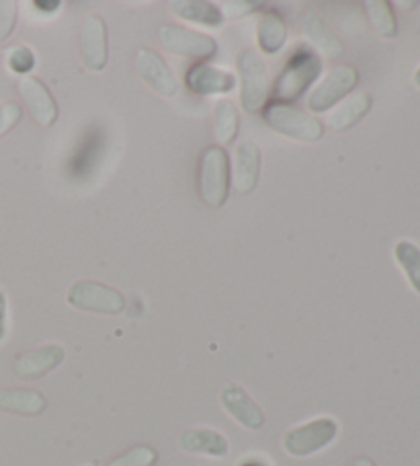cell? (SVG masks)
Segmentation results:
<instances>
[{
  "label": "cell",
  "mask_w": 420,
  "mask_h": 466,
  "mask_svg": "<svg viewBox=\"0 0 420 466\" xmlns=\"http://www.w3.org/2000/svg\"><path fill=\"white\" fill-rule=\"evenodd\" d=\"M230 158L222 147H209L199 160V194L209 208H222L230 196Z\"/></svg>",
  "instance_id": "6da1fadb"
},
{
  "label": "cell",
  "mask_w": 420,
  "mask_h": 466,
  "mask_svg": "<svg viewBox=\"0 0 420 466\" xmlns=\"http://www.w3.org/2000/svg\"><path fill=\"white\" fill-rule=\"evenodd\" d=\"M322 60L308 47H300L289 58L285 68L275 83V97L279 101H295L305 93V88L314 85V80L320 76Z\"/></svg>",
  "instance_id": "7a4b0ae2"
},
{
  "label": "cell",
  "mask_w": 420,
  "mask_h": 466,
  "mask_svg": "<svg viewBox=\"0 0 420 466\" xmlns=\"http://www.w3.org/2000/svg\"><path fill=\"white\" fill-rule=\"evenodd\" d=\"M263 119L273 132L300 142H318L325 136V124L318 117L294 109L285 103H271L263 111Z\"/></svg>",
  "instance_id": "3957f363"
},
{
  "label": "cell",
  "mask_w": 420,
  "mask_h": 466,
  "mask_svg": "<svg viewBox=\"0 0 420 466\" xmlns=\"http://www.w3.org/2000/svg\"><path fill=\"white\" fill-rule=\"evenodd\" d=\"M240 75V103L248 114L263 109L266 95H269V72L261 56L255 50H245L236 60Z\"/></svg>",
  "instance_id": "277c9868"
},
{
  "label": "cell",
  "mask_w": 420,
  "mask_h": 466,
  "mask_svg": "<svg viewBox=\"0 0 420 466\" xmlns=\"http://www.w3.org/2000/svg\"><path fill=\"white\" fill-rule=\"evenodd\" d=\"M338 436V423L333 417H318L289 430L284 436V450L289 456L305 458L328 448Z\"/></svg>",
  "instance_id": "5b68a950"
},
{
  "label": "cell",
  "mask_w": 420,
  "mask_h": 466,
  "mask_svg": "<svg viewBox=\"0 0 420 466\" xmlns=\"http://www.w3.org/2000/svg\"><path fill=\"white\" fill-rule=\"evenodd\" d=\"M68 304L78 310L96 312V315H119L125 309V296L111 286L91 279L72 284L68 290Z\"/></svg>",
  "instance_id": "8992f818"
},
{
  "label": "cell",
  "mask_w": 420,
  "mask_h": 466,
  "mask_svg": "<svg viewBox=\"0 0 420 466\" xmlns=\"http://www.w3.org/2000/svg\"><path fill=\"white\" fill-rule=\"evenodd\" d=\"M158 37L166 52L185 56V58L205 60L214 58L217 52V44L214 37L193 29H185L181 25H163L158 31Z\"/></svg>",
  "instance_id": "52a82bcc"
},
{
  "label": "cell",
  "mask_w": 420,
  "mask_h": 466,
  "mask_svg": "<svg viewBox=\"0 0 420 466\" xmlns=\"http://www.w3.org/2000/svg\"><path fill=\"white\" fill-rule=\"evenodd\" d=\"M359 75L357 70L351 66H336L328 72L325 80L314 88L310 99H308V107L316 114H322V111L333 109L338 101H341L345 95H349L355 85H357Z\"/></svg>",
  "instance_id": "ba28073f"
},
{
  "label": "cell",
  "mask_w": 420,
  "mask_h": 466,
  "mask_svg": "<svg viewBox=\"0 0 420 466\" xmlns=\"http://www.w3.org/2000/svg\"><path fill=\"white\" fill-rule=\"evenodd\" d=\"M135 70L140 78L152 91L163 95V97H175L179 93V80L168 68V64L152 50H137L135 54Z\"/></svg>",
  "instance_id": "9c48e42d"
},
{
  "label": "cell",
  "mask_w": 420,
  "mask_h": 466,
  "mask_svg": "<svg viewBox=\"0 0 420 466\" xmlns=\"http://www.w3.org/2000/svg\"><path fill=\"white\" fill-rule=\"evenodd\" d=\"M80 58L88 70H103L109 60L107 27L99 15H91L80 29Z\"/></svg>",
  "instance_id": "30bf717a"
},
{
  "label": "cell",
  "mask_w": 420,
  "mask_h": 466,
  "mask_svg": "<svg viewBox=\"0 0 420 466\" xmlns=\"http://www.w3.org/2000/svg\"><path fill=\"white\" fill-rule=\"evenodd\" d=\"M19 95L29 107V114L34 116L35 122L44 127L54 126L58 119V106L52 97V93L47 91L42 80L34 76H23L19 80Z\"/></svg>",
  "instance_id": "8fae6325"
},
{
  "label": "cell",
  "mask_w": 420,
  "mask_h": 466,
  "mask_svg": "<svg viewBox=\"0 0 420 466\" xmlns=\"http://www.w3.org/2000/svg\"><path fill=\"white\" fill-rule=\"evenodd\" d=\"M222 407L232 415V420L240 423L242 428L250 431L261 430L265 425V413L263 409L258 407L253 399H250L248 392L238 387V384H230L222 390Z\"/></svg>",
  "instance_id": "7c38bea8"
},
{
  "label": "cell",
  "mask_w": 420,
  "mask_h": 466,
  "mask_svg": "<svg viewBox=\"0 0 420 466\" xmlns=\"http://www.w3.org/2000/svg\"><path fill=\"white\" fill-rule=\"evenodd\" d=\"M64 361V350L60 345H44V348L31 350L15 360L13 372L21 380L42 379L47 372L58 368Z\"/></svg>",
  "instance_id": "4fadbf2b"
},
{
  "label": "cell",
  "mask_w": 420,
  "mask_h": 466,
  "mask_svg": "<svg viewBox=\"0 0 420 466\" xmlns=\"http://www.w3.org/2000/svg\"><path fill=\"white\" fill-rule=\"evenodd\" d=\"M258 177H261V148L253 140H245L234 152V187L240 194H250L256 187Z\"/></svg>",
  "instance_id": "5bb4252c"
},
{
  "label": "cell",
  "mask_w": 420,
  "mask_h": 466,
  "mask_svg": "<svg viewBox=\"0 0 420 466\" xmlns=\"http://www.w3.org/2000/svg\"><path fill=\"white\" fill-rule=\"evenodd\" d=\"M185 83H187L189 91L195 95H224L234 91L236 76L228 70L209 66V64H195L187 70Z\"/></svg>",
  "instance_id": "9a60e30c"
},
{
  "label": "cell",
  "mask_w": 420,
  "mask_h": 466,
  "mask_svg": "<svg viewBox=\"0 0 420 466\" xmlns=\"http://www.w3.org/2000/svg\"><path fill=\"white\" fill-rule=\"evenodd\" d=\"M179 446L183 452L212 456V458H224L230 452V444L228 440H225V436H222L217 430H209V428L185 430L179 438Z\"/></svg>",
  "instance_id": "2e32d148"
},
{
  "label": "cell",
  "mask_w": 420,
  "mask_h": 466,
  "mask_svg": "<svg viewBox=\"0 0 420 466\" xmlns=\"http://www.w3.org/2000/svg\"><path fill=\"white\" fill-rule=\"evenodd\" d=\"M105 155V136L101 130H91L86 136L80 147L76 148L75 157L70 160V173L72 177H88L91 175L96 165L101 163V158Z\"/></svg>",
  "instance_id": "e0dca14e"
},
{
  "label": "cell",
  "mask_w": 420,
  "mask_h": 466,
  "mask_svg": "<svg viewBox=\"0 0 420 466\" xmlns=\"http://www.w3.org/2000/svg\"><path fill=\"white\" fill-rule=\"evenodd\" d=\"M302 31L304 35L310 39L314 44V47H318V50L326 56L330 60H336L343 56V44L341 39H338L333 29H330L325 21H322L318 15L314 13H305L302 17Z\"/></svg>",
  "instance_id": "ac0fdd59"
},
{
  "label": "cell",
  "mask_w": 420,
  "mask_h": 466,
  "mask_svg": "<svg viewBox=\"0 0 420 466\" xmlns=\"http://www.w3.org/2000/svg\"><path fill=\"white\" fill-rule=\"evenodd\" d=\"M171 9L176 17L193 23V25L217 29L224 23V11L212 3H204V0H175L171 3Z\"/></svg>",
  "instance_id": "d6986e66"
},
{
  "label": "cell",
  "mask_w": 420,
  "mask_h": 466,
  "mask_svg": "<svg viewBox=\"0 0 420 466\" xmlns=\"http://www.w3.org/2000/svg\"><path fill=\"white\" fill-rule=\"evenodd\" d=\"M256 42L265 54H279L287 42V25L284 17L275 11L263 13L256 27Z\"/></svg>",
  "instance_id": "ffe728a7"
},
{
  "label": "cell",
  "mask_w": 420,
  "mask_h": 466,
  "mask_svg": "<svg viewBox=\"0 0 420 466\" xmlns=\"http://www.w3.org/2000/svg\"><path fill=\"white\" fill-rule=\"evenodd\" d=\"M371 107V97L367 93H357L353 97L345 99L341 106H338L333 114L328 116L326 126L333 132H345L353 127L357 122H361L363 117L367 116V111Z\"/></svg>",
  "instance_id": "44dd1931"
},
{
  "label": "cell",
  "mask_w": 420,
  "mask_h": 466,
  "mask_svg": "<svg viewBox=\"0 0 420 466\" xmlns=\"http://www.w3.org/2000/svg\"><path fill=\"white\" fill-rule=\"evenodd\" d=\"M45 397L37 390L6 389L0 390V409L15 415H39L45 409Z\"/></svg>",
  "instance_id": "7402d4cb"
},
{
  "label": "cell",
  "mask_w": 420,
  "mask_h": 466,
  "mask_svg": "<svg viewBox=\"0 0 420 466\" xmlns=\"http://www.w3.org/2000/svg\"><path fill=\"white\" fill-rule=\"evenodd\" d=\"M394 259L400 265L412 290L420 294V248L410 240H398L394 247Z\"/></svg>",
  "instance_id": "603a6c76"
},
{
  "label": "cell",
  "mask_w": 420,
  "mask_h": 466,
  "mask_svg": "<svg viewBox=\"0 0 420 466\" xmlns=\"http://www.w3.org/2000/svg\"><path fill=\"white\" fill-rule=\"evenodd\" d=\"M215 122V138L220 142H234L238 136V109L232 101L222 99L215 103L214 109Z\"/></svg>",
  "instance_id": "cb8c5ba5"
},
{
  "label": "cell",
  "mask_w": 420,
  "mask_h": 466,
  "mask_svg": "<svg viewBox=\"0 0 420 466\" xmlns=\"http://www.w3.org/2000/svg\"><path fill=\"white\" fill-rule=\"evenodd\" d=\"M365 9L369 15V21L374 29L382 37H394L398 34V21H395V15L392 5L387 0H369L365 3Z\"/></svg>",
  "instance_id": "d4e9b609"
},
{
  "label": "cell",
  "mask_w": 420,
  "mask_h": 466,
  "mask_svg": "<svg viewBox=\"0 0 420 466\" xmlns=\"http://www.w3.org/2000/svg\"><path fill=\"white\" fill-rule=\"evenodd\" d=\"M6 64H9V68L15 75L27 76L29 72L35 68V54L31 52L27 46L11 47V50L6 52Z\"/></svg>",
  "instance_id": "484cf974"
},
{
  "label": "cell",
  "mask_w": 420,
  "mask_h": 466,
  "mask_svg": "<svg viewBox=\"0 0 420 466\" xmlns=\"http://www.w3.org/2000/svg\"><path fill=\"white\" fill-rule=\"evenodd\" d=\"M156 450H152L148 446H137L134 450H129L124 456L115 458L109 466H152L156 462Z\"/></svg>",
  "instance_id": "4316f807"
},
{
  "label": "cell",
  "mask_w": 420,
  "mask_h": 466,
  "mask_svg": "<svg viewBox=\"0 0 420 466\" xmlns=\"http://www.w3.org/2000/svg\"><path fill=\"white\" fill-rule=\"evenodd\" d=\"M15 23H17V3L3 0L0 3V42L13 34Z\"/></svg>",
  "instance_id": "83f0119b"
},
{
  "label": "cell",
  "mask_w": 420,
  "mask_h": 466,
  "mask_svg": "<svg viewBox=\"0 0 420 466\" xmlns=\"http://www.w3.org/2000/svg\"><path fill=\"white\" fill-rule=\"evenodd\" d=\"M23 111L17 103H3L0 106V136L13 130L21 122Z\"/></svg>",
  "instance_id": "f1b7e54d"
},
{
  "label": "cell",
  "mask_w": 420,
  "mask_h": 466,
  "mask_svg": "<svg viewBox=\"0 0 420 466\" xmlns=\"http://www.w3.org/2000/svg\"><path fill=\"white\" fill-rule=\"evenodd\" d=\"M232 9L236 11L230 13L228 17H242V15H248L255 9H261V3H225V11H232Z\"/></svg>",
  "instance_id": "f546056e"
},
{
  "label": "cell",
  "mask_w": 420,
  "mask_h": 466,
  "mask_svg": "<svg viewBox=\"0 0 420 466\" xmlns=\"http://www.w3.org/2000/svg\"><path fill=\"white\" fill-rule=\"evenodd\" d=\"M34 6L37 9V13L42 15H54L55 11H60V3L58 0H47V3H44V0H35Z\"/></svg>",
  "instance_id": "4dcf8cb0"
},
{
  "label": "cell",
  "mask_w": 420,
  "mask_h": 466,
  "mask_svg": "<svg viewBox=\"0 0 420 466\" xmlns=\"http://www.w3.org/2000/svg\"><path fill=\"white\" fill-rule=\"evenodd\" d=\"M6 337V296L0 290V343L5 341Z\"/></svg>",
  "instance_id": "1f68e13d"
},
{
  "label": "cell",
  "mask_w": 420,
  "mask_h": 466,
  "mask_svg": "<svg viewBox=\"0 0 420 466\" xmlns=\"http://www.w3.org/2000/svg\"><path fill=\"white\" fill-rule=\"evenodd\" d=\"M351 466H375V464H374V461H369V458L363 456V458H357V461H355Z\"/></svg>",
  "instance_id": "d6a6232c"
},
{
  "label": "cell",
  "mask_w": 420,
  "mask_h": 466,
  "mask_svg": "<svg viewBox=\"0 0 420 466\" xmlns=\"http://www.w3.org/2000/svg\"><path fill=\"white\" fill-rule=\"evenodd\" d=\"M238 466H269V464L263 461H246V462H240Z\"/></svg>",
  "instance_id": "836d02e7"
},
{
  "label": "cell",
  "mask_w": 420,
  "mask_h": 466,
  "mask_svg": "<svg viewBox=\"0 0 420 466\" xmlns=\"http://www.w3.org/2000/svg\"><path fill=\"white\" fill-rule=\"evenodd\" d=\"M412 80H415V85L420 88V66L416 68V72H415V76H412Z\"/></svg>",
  "instance_id": "e575fe53"
}]
</instances>
